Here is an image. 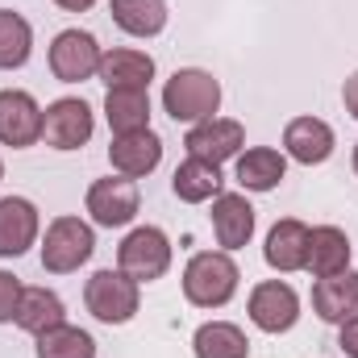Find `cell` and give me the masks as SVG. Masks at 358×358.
I'll return each mask as SVG.
<instances>
[{
  "label": "cell",
  "mask_w": 358,
  "mask_h": 358,
  "mask_svg": "<svg viewBox=\"0 0 358 358\" xmlns=\"http://www.w3.org/2000/svg\"><path fill=\"white\" fill-rule=\"evenodd\" d=\"M250 321L263 334H287L300 321V296L292 283L283 279H267L250 292Z\"/></svg>",
  "instance_id": "30bf717a"
},
{
  "label": "cell",
  "mask_w": 358,
  "mask_h": 358,
  "mask_svg": "<svg viewBox=\"0 0 358 358\" xmlns=\"http://www.w3.org/2000/svg\"><path fill=\"white\" fill-rule=\"evenodd\" d=\"M213 234L225 250H242L255 238V208L242 192H221L213 200Z\"/></svg>",
  "instance_id": "5bb4252c"
},
{
  "label": "cell",
  "mask_w": 358,
  "mask_h": 358,
  "mask_svg": "<svg viewBox=\"0 0 358 358\" xmlns=\"http://www.w3.org/2000/svg\"><path fill=\"white\" fill-rule=\"evenodd\" d=\"M21 279L17 275H8V271H0V325L4 321H13L17 317V300H21Z\"/></svg>",
  "instance_id": "83f0119b"
},
{
  "label": "cell",
  "mask_w": 358,
  "mask_h": 358,
  "mask_svg": "<svg viewBox=\"0 0 358 358\" xmlns=\"http://www.w3.org/2000/svg\"><path fill=\"white\" fill-rule=\"evenodd\" d=\"M263 259L275 271H300L308 259V225L296 217L275 221V229L267 234V246H263Z\"/></svg>",
  "instance_id": "ac0fdd59"
},
{
  "label": "cell",
  "mask_w": 358,
  "mask_h": 358,
  "mask_svg": "<svg viewBox=\"0 0 358 358\" xmlns=\"http://www.w3.org/2000/svg\"><path fill=\"white\" fill-rule=\"evenodd\" d=\"M138 283L125 275V271H96L88 279V287H84V304H88V313L96 321H104V325H125V321H134V313H138Z\"/></svg>",
  "instance_id": "5b68a950"
},
{
  "label": "cell",
  "mask_w": 358,
  "mask_h": 358,
  "mask_svg": "<svg viewBox=\"0 0 358 358\" xmlns=\"http://www.w3.org/2000/svg\"><path fill=\"white\" fill-rule=\"evenodd\" d=\"M55 4H59V8H67V13H88L96 0H55Z\"/></svg>",
  "instance_id": "4dcf8cb0"
},
{
  "label": "cell",
  "mask_w": 358,
  "mask_h": 358,
  "mask_svg": "<svg viewBox=\"0 0 358 358\" xmlns=\"http://www.w3.org/2000/svg\"><path fill=\"white\" fill-rule=\"evenodd\" d=\"M92 129H96L92 108H88V100H80V96H63V100H55L42 113V138L55 150H80L92 138Z\"/></svg>",
  "instance_id": "52a82bcc"
},
{
  "label": "cell",
  "mask_w": 358,
  "mask_h": 358,
  "mask_svg": "<svg viewBox=\"0 0 358 358\" xmlns=\"http://www.w3.org/2000/svg\"><path fill=\"white\" fill-rule=\"evenodd\" d=\"M350 238L338 229V225H317L308 229V259H304V271H313V279H329V275H342L350 267Z\"/></svg>",
  "instance_id": "2e32d148"
},
{
  "label": "cell",
  "mask_w": 358,
  "mask_h": 358,
  "mask_svg": "<svg viewBox=\"0 0 358 358\" xmlns=\"http://www.w3.org/2000/svg\"><path fill=\"white\" fill-rule=\"evenodd\" d=\"M108 88H150L155 80V59L142 50H104L100 71H96Z\"/></svg>",
  "instance_id": "ffe728a7"
},
{
  "label": "cell",
  "mask_w": 358,
  "mask_h": 358,
  "mask_svg": "<svg viewBox=\"0 0 358 358\" xmlns=\"http://www.w3.org/2000/svg\"><path fill=\"white\" fill-rule=\"evenodd\" d=\"M355 171H358V146H355Z\"/></svg>",
  "instance_id": "1f68e13d"
},
{
  "label": "cell",
  "mask_w": 358,
  "mask_h": 358,
  "mask_svg": "<svg viewBox=\"0 0 358 358\" xmlns=\"http://www.w3.org/2000/svg\"><path fill=\"white\" fill-rule=\"evenodd\" d=\"M108 13L134 38H155L167 29V0H108Z\"/></svg>",
  "instance_id": "603a6c76"
},
{
  "label": "cell",
  "mask_w": 358,
  "mask_h": 358,
  "mask_svg": "<svg viewBox=\"0 0 358 358\" xmlns=\"http://www.w3.org/2000/svg\"><path fill=\"white\" fill-rule=\"evenodd\" d=\"M163 108L171 121H183V125L208 121L221 108V84L200 67H179L163 88Z\"/></svg>",
  "instance_id": "7a4b0ae2"
},
{
  "label": "cell",
  "mask_w": 358,
  "mask_h": 358,
  "mask_svg": "<svg viewBox=\"0 0 358 358\" xmlns=\"http://www.w3.org/2000/svg\"><path fill=\"white\" fill-rule=\"evenodd\" d=\"M342 334H338V346L346 350V358H358V317L355 321H346V325H338Z\"/></svg>",
  "instance_id": "f1b7e54d"
},
{
  "label": "cell",
  "mask_w": 358,
  "mask_h": 358,
  "mask_svg": "<svg viewBox=\"0 0 358 358\" xmlns=\"http://www.w3.org/2000/svg\"><path fill=\"white\" fill-rule=\"evenodd\" d=\"M138 204H142V196H138V183L125 176H108V179H96L88 187V213L96 225H104V229H121V225H129L134 217H138Z\"/></svg>",
  "instance_id": "ba28073f"
},
{
  "label": "cell",
  "mask_w": 358,
  "mask_h": 358,
  "mask_svg": "<svg viewBox=\"0 0 358 358\" xmlns=\"http://www.w3.org/2000/svg\"><path fill=\"white\" fill-rule=\"evenodd\" d=\"M313 313L329 325H346L358 317V271H342L329 279H317L313 287Z\"/></svg>",
  "instance_id": "4fadbf2b"
},
{
  "label": "cell",
  "mask_w": 358,
  "mask_h": 358,
  "mask_svg": "<svg viewBox=\"0 0 358 358\" xmlns=\"http://www.w3.org/2000/svg\"><path fill=\"white\" fill-rule=\"evenodd\" d=\"M42 138V108L29 92L4 88L0 92V146L25 150Z\"/></svg>",
  "instance_id": "8fae6325"
},
{
  "label": "cell",
  "mask_w": 358,
  "mask_h": 358,
  "mask_svg": "<svg viewBox=\"0 0 358 358\" xmlns=\"http://www.w3.org/2000/svg\"><path fill=\"white\" fill-rule=\"evenodd\" d=\"M38 358H96V342L88 329H76L63 321V325L38 334Z\"/></svg>",
  "instance_id": "4316f807"
},
{
  "label": "cell",
  "mask_w": 358,
  "mask_h": 358,
  "mask_svg": "<svg viewBox=\"0 0 358 358\" xmlns=\"http://www.w3.org/2000/svg\"><path fill=\"white\" fill-rule=\"evenodd\" d=\"M183 146H187L192 159H204V163H217L221 167L225 159H234L246 146V129L234 117H208V121H196L187 129Z\"/></svg>",
  "instance_id": "9c48e42d"
},
{
  "label": "cell",
  "mask_w": 358,
  "mask_h": 358,
  "mask_svg": "<svg viewBox=\"0 0 358 358\" xmlns=\"http://www.w3.org/2000/svg\"><path fill=\"white\" fill-rule=\"evenodd\" d=\"M29 50H34L29 21L21 13H13V8H0V71L25 67L29 63Z\"/></svg>",
  "instance_id": "484cf974"
},
{
  "label": "cell",
  "mask_w": 358,
  "mask_h": 358,
  "mask_svg": "<svg viewBox=\"0 0 358 358\" xmlns=\"http://www.w3.org/2000/svg\"><path fill=\"white\" fill-rule=\"evenodd\" d=\"M63 317H67V308H63V300L50 292V287H25L21 292V300H17V325L25 329V334H46V329H55V325H63Z\"/></svg>",
  "instance_id": "44dd1931"
},
{
  "label": "cell",
  "mask_w": 358,
  "mask_h": 358,
  "mask_svg": "<svg viewBox=\"0 0 358 358\" xmlns=\"http://www.w3.org/2000/svg\"><path fill=\"white\" fill-rule=\"evenodd\" d=\"M192 350H196V358H246L250 355V342H246V334H242L238 325H229V321H208V325L196 329Z\"/></svg>",
  "instance_id": "d4e9b609"
},
{
  "label": "cell",
  "mask_w": 358,
  "mask_h": 358,
  "mask_svg": "<svg viewBox=\"0 0 358 358\" xmlns=\"http://www.w3.org/2000/svg\"><path fill=\"white\" fill-rule=\"evenodd\" d=\"M34 238H38V208L25 196H4L0 200V259L25 255Z\"/></svg>",
  "instance_id": "9a60e30c"
},
{
  "label": "cell",
  "mask_w": 358,
  "mask_h": 358,
  "mask_svg": "<svg viewBox=\"0 0 358 358\" xmlns=\"http://www.w3.org/2000/svg\"><path fill=\"white\" fill-rule=\"evenodd\" d=\"M342 104H346V113L358 121V71L346 80V88H342Z\"/></svg>",
  "instance_id": "f546056e"
},
{
  "label": "cell",
  "mask_w": 358,
  "mask_h": 358,
  "mask_svg": "<svg viewBox=\"0 0 358 358\" xmlns=\"http://www.w3.org/2000/svg\"><path fill=\"white\" fill-rule=\"evenodd\" d=\"M283 146H287V155H292L296 163L317 167V163H325V159L334 155V129H329L321 117H296V121H287V129H283Z\"/></svg>",
  "instance_id": "e0dca14e"
},
{
  "label": "cell",
  "mask_w": 358,
  "mask_h": 358,
  "mask_svg": "<svg viewBox=\"0 0 358 358\" xmlns=\"http://www.w3.org/2000/svg\"><path fill=\"white\" fill-rule=\"evenodd\" d=\"M171 192H176L183 204H204V200L221 196V167L187 155L176 167V176H171Z\"/></svg>",
  "instance_id": "7402d4cb"
},
{
  "label": "cell",
  "mask_w": 358,
  "mask_h": 358,
  "mask_svg": "<svg viewBox=\"0 0 358 358\" xmlns=\"http://www.w3.org/2000/svg\"><path fill=\"white\" fill-rule=\"evenodd\" d=\"M283 176H287V159L271 146H255L238 159V183L246 192H271V187H279Z\"/></svg>",
  "instance_id": "cb8c5ba5"
},
{
  "label": "cell",
  "mask_w": 358,
  "mask_h": 358,
  "mask_svg": "<svg viewBox=\"0 0 358 358\" xmlns=\"http://www.w3.org/2000/svg\"><path fill=\"white\" fill-rule=\"evenodd\" d=\"M104 117H108L113 134L150 129V92L146 88H108V96H104Z\"/></svg>",
  "instance_id": "d6986e66"
},
{
  "label": "cell",
  "mask_w": 358,
  "mask_h": 358,
  "mask_svg": "<svg viewBox=\"0 0 358 358\" xmlns=\"http://www.w3.org/2000/svg\"><path fill=\"white\" fill-rule=\"evenodd\" d=\"M0 179H4V163H0Z\"/></svg>",
  "instance_id": "d6a6232c"
},
{
  "label": "cell",
  "mask_w": 358,
  "mask_h": 358,
  "mask_svg": "<svg viewBox=\"0 0 358 358\" xmlns=\"http://www.w3.org/2000/svg\"><path fill=\"white\" fill-rule=\"evenodd\" d=\"M171 267V242L159 225H138L117 246V271H125L134 283H155Z\"/></svg>",
  "instance_id": "3957f363"
},
{
  "label": "cell",
  "mask_w": 358,
  "mask_h": 358,
  "mask_svg": "<svg viewBox=\"0 0 358 358\" xmlns=\"http://www.w3.org/2000/svg\"><path fill=\"white\" fill-rule=\"evenodd\" d=\"M242 271L229 259V250H200L183 267V296L196 308H221L234 300Z\"/></svg>",
  "instance_id": "6da1fadb"
},
{
  "label": "cell",
  "mask_w": 358,
  "mask_h": 358,
  "mask_svg": "<svg viewBox=\"0 0 358 358\" xmlns=\"http://www.w3.org/2000/svg\"><path fill=\"white\" fill-rule=\"evenodd\" d=\"M96 250V234L88 221L80 217H55L46 225V242H42V267L50 275H71L92 259Z\"/></svg>",
  "instance_id": "277c9868"
},
{
  "label": "cell",
  "mask_w": 358,
  "mask_h": 358,
  "mask_svg": "<svg viewBox=\"0 0 358 358\" xmlns=\"http://www.w3.org/2000/svg\"><path fill=\"white\" fill-rule=\"evenodd\" d=\"M100 59H104V50H100V42L92 38L88 29H63L50 42V71L63 84H84V80H92L100 71Z\"/></svg>",
  "instance_id": "8992f818"
},
{
  "label": "cell",
  "mask_w": 358,
  "mask_h": 358,
  "mask_svg": "<svg viewBox=\"0 0 358 358\" xmlns=\"http://www.w3.org/2000/svg\"><path fill=\"white\" fill-rule=\"evenodd\" d=\"M108 163L113 171L125 179H142L150 176L163 163V138L155 129H138V134H117L108 146Z\"/></svg>",
  "instance_id": "7c38bea8"
}]
</instances>
